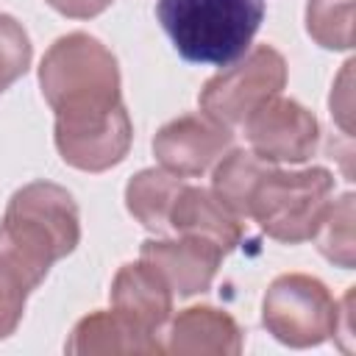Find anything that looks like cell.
I'll list each match as a JSON object with an SVG mask.
<instances>
[{"label":"cell","instance_id":"obj_11","mask_svg":"<svg viewBox=\"0 0 356 356\" xmlns=\"http://www.w3.org/2000/svg\"><path fill=\"white\" fill-rule=\"evenodd\" d=\"M108 298L111 309L131 325H136L145 334L161 337V328L167 325L172 312V289L147 261L139 259L122 264L111 281Z\"/></svg>","mask_w":356,"mask_h":356},{"label":"cell","instance_id":"obj_12","mask_svg":"<svg viewBox=\"0 0 356 356\" xmlns=\"http://www.w3.org/2000/svg\"><path fill=\"white\" fill-rule=\"evenodd\" d=\"M170 328L161 334L164 353L178 356H236L242 353V328L236 320L214 306H189L167 320Z\"/></svg>","mask_w":356,"mask_h":356},{"label":"cell","instance_id":"obj_17","mask_svg":"<svg viewBox=\"0 0 356 356\" xmlns=\"http://www.w3.org/2000/svg\"><path fill=\"white\" fill-rule=\"evenodd\" d=\"M353 220H356V211H353V195L345 192L339 200H331L317 231H314V242H317V250L334 261L337 267L342 270H350L353 267Z\"/></svg>","mask_w":356,"mask_h":356},{"label":"cell","instance_id":"obj_13","mask_svg":"<svg viewBox=\"0 0 356 356\" xmlns=\"http://www.w3.org/2000/svg\"><path fill=\"white\" fill-rule=\"evenodd\" d=\"M170 231L209 239L228 253L242 239V220L228 211L211 189L184 184L170 209Z\"/></svg>","mask_w":356,"mask_h":356},{"label":"cell","instance_id":"obj_14","mask_svg":"<svg viewBox=\"0 0 356 356\" xmlns=\"http://www.w3.org/2000/svg\"><path fill=\"white\" fill-rule=\"evenodd\" d=\"M72 356H108V353H164L161 339L139 331L125 317L111 312H92L81 317L64 345Z\"/></svg>","mask_w":356,"mask_h":356},{"label":"cell","instance_id":"obj_10","mask_svg":"<svg viewBox=\"0 0 356 356\" xmlns=\"http://www.w3.org/2000/svg\"><path fill=\"white\" fill-rule=\"evenodd\" d=\"M222 256L225 253L214 242L186 234H181L178 239H167V236L145 239L139 248V259L147 261L178 298H192L206 292L217 275Z\"/></svg>","mask_w":356,"mask_h":356},{"label":"cell","instance_id":"obj_15","mask_svg":"<svg viewBox=\"0 0 356 356\" xmlns=\"http://www.w3.org/2000/svg\"><path fill=\"white\" fill-rule=\"evenodd\" d=\"M214 164L217 167L211 172V192L239 220L248 217L253 192H256L259 181L273 170V164L264 161L261 156H256L253 150H242V147H234V150L228 147Z\"/></svg>","mask_w":356,"mask_h":356},{"label":"cell","instance_id":"obj_4","mask_svg":"<svg viewBox=\"0 0 356 356\" xmlns=\"http://www.w3.org/2000/svg\"><path fill=\"white\" fill-rule=\"evenodd\" d=\"M0 225L44 267H53V261L70 256L81 242L78 206L64 186L50 181H33L17 189Z\"/></svg>","mask_w":356,"mask_h":356},{"label":"cell","instance_id":"obj_20","mask_svg":"<svg viewBox=\"0 0 356 356\" xmlns=\"http://www.w3.org/2000/svg\"><path fill=\"white\" fill-rule=\"evenodd\" d=\"M28 295H31V286L8 264L0 261V339L17 331Z\"/></svg>","mask_w":356,"mask_h":356},{"label":"cell","instance_id":"obj_3","mask_svg":"<svg viewBox=\"0 0 356 356\" xmlns=\"http://www.w3.org/2000/svg\"><path fill=\"white\" fill-rule=\"evenodd\" d=\"M334 192V175L325 167L278 170L273 167L256 186L250 214L259 228L278 242L298 245L314 236Z\"/></svg>","mask_w":356,"mask_h":356},{"label":"cell","instance_id":"obj_6","mask_svg":"<svg viewBox=\"0 0 356 356\" xmlns=\"http://www.w3.org/2000/svg\"><path fill=\"white\" fill-rule=\"evenodd\" d=\"M286 86V61L270 44H256L209 78L197 95L200 111L225 128H236L264 100Z\"/></svg>","mask_w":356,"mask_h":356},{"label":"cell","instance_id":"obj_5","mask_svg":"<svg viewBox=\"0 0 356 356\" xmlns=\"http://www.w3.org/2000/svg\"><path fill=\"white\" fill-rule=\"evenodd\" d=\"M261 323L281 345L312 348L337 337L339 303L328 286L306 273L278 275L261 300Z\"/></svg>","mask_w":356,"mask_h":356},{"label":"cell","instance_id":"obj_7","mask_svg":"<svg viewBox=\"0 0 356 356\" xmlns=\"http://www.w3.org/2000/svg\"><path fill=\"white\" fill-rule=\"evenodd\" d=\"M250 150L270 164H303L317 153L320 125L314 114L292 97H270L242 122Z\"/></svg>","mask_w":356,"mask_h":356},{"label":"cell","instance_id":"obj_19","mask_svg":"<svg viewBox=\"0 0 356 356\" xmlns=\"http://www.w3.org/2000/svg\"><path fill=\"white\" fill-rule=\"evenodd\" d=\"M31 56L33 47L25 28L14 17L0 14V92H6L14 81L28 72Z\"/></svg>","mask_w":356,"mask_h":356},{"label":"cell","instance_id":"obj_2","mask_svg":"<svg viewBox=\"0 0 356 356\" xmlns=\"http://www.w3.org/2000/svg\"><path fill=\"white\" fill-rule=\"evenodd\" d=\"M39 86L56 117L103 114L122 103L114 53L81 31L47 47L39 64Z\"/></svg>","mask_w":356,"mask_h":356},{"label":"cell","instance_id":"obj_18","mask_svg":"<svg viewBox=\"0 0 356 356\" xmlns=\"http://www.w3.org/2000/svg\"><path fill=\"white\" fill-rule=\"evenodd\" d=\"M306 31L325 50L353 47V0H309Z\"/></svg>","mask_w":356,"mask_h":356},{"label":"cell","instance_id":"obj_9","mask_svg":"<svg viewBox=\"0 0 356 356\" xmlns=\"http://www.w3.org/2000/svg\"><path fill=\"white\" fill-rule=\"evenodd\" d=\"M234 142L231 128L200 114H181L159 128L153 136L156 161L181 178L203 175Z\"/></svg>","mask_w":356,"mask_h":356},{"label":"cell","instance_id":"obj_16","mask_svg":"<svg viewBox=\"0 0 356 356\" xmlns=\"http://www.w3.org/2000/svg\"><path fill=\"white\" fill-rule=\"evenodd\" d=\"M181 186L184 178L167 172L164 167L142 170L125 186V206L136 222H142L156 236H164L170 231V209Z\"/></svg>","mask_w":356,"mask_h":356},{"label":"cell","instance_id":"obj_21","mask_svg":"<svg viewBox=\"0 0 356 356\" xmlns=\"http://www.w3.org/2000/svg\"><path fill=\"white\" fill-rule=\"evenodd\" d=\"M44 3L70 19H92L103 14L114 0H44Z\"/></svg>","mask_w":356,"mask_h":356},{"label":"cell","instance_id":"obj_1","mask_svg":"<svg viewBox=\"0 0 356 356\" xmlns=\"http://www.w3.org/2000/svg\"><path fill=\"white\" fill-rule=\"evenodd\" d=\"M264 0H159L156 17L181 58L228 67L250 50Z\"/></svg>","mask_w":356,"mask_h":356},{"label":"cell","instance_id":"obj_8","mask_svg":"<svg viewBox=\"0 0 356 356\" xmlns=\"http://www.w3.org/2000/svg\"><path fill=\"white\" fill-rule=\"evenodd\" d=\"M53 139L70 167L83 172H103L128 156L134 125L125 106L120 103L117 108L103 114L56 117Z\"/></svg>","mask_w":356,"mask_h":356}]
</instances>
